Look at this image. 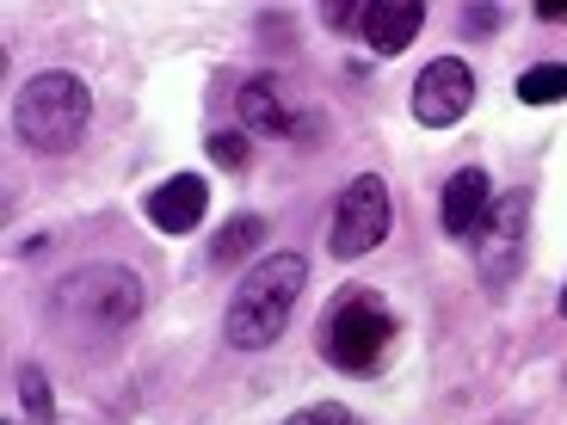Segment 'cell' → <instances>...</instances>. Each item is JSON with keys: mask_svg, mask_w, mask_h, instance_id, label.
I'll return each instance as SVG.
<instances>
[{"mask_svg": "<svg viewBox=\"0 0 567 425\" xmlns=\"http://www.w3.org/2000/svg\"><path fill=\"white\" fill-rule=\"evenodd\" d=\"M302 283H309V259L302 253H271L235 283L228 297V314H223V340L235 352H266V345L284 340V326L302 302Z\"/></svg>", "mask_w": 567, "mask_h": 425, "instance_id": "cell-1", "label": "cell"}, {"mask_svg": "<svg viewBox=\"0 0 567 425\" xmlns=\"http://www.w3.org/2000/svg\"><path fill=\"white\" fill-rule=\"evenodd\" d=\"M86 117H93V93H86L81 74L69 69H43L19 86L13 100V136L25 142L31 155H69L81 148Z\"/></svg>", "mask_w": 567, "mask_h": 425, "instance_id": "cell-2", "label": "cell"}, {"mask_svg": "<svg viewBox=\"0 0 567 425\" xmlns=\"http://www.w3.org/2000/svg\"><path fill=\"white\" fill-rule=\"evenodd\" d=\"M395 333H401V321L377 290H346L321 321V357L333 370H346V376H370L389 357Z\"/></svg>", "mask_w": 567, "mask_h": 425, "instance_id": "cell-3", "label": "cell"}, {"mask_svg": "<svg viewBox=\"0 0 567 425\" xmlns=\"http://www.w3.org/2000/svg\"><path fill=\"white\" fill-rule=\"evenodd\" d=\"M50 309L74 326L117 333V326H136V314H142V278L130 266H81L56 283Z\"/></svg>", "mask_w": 567, "mask_h": 425, "instance_id": "cell-4", "label": "cell"}, {"mask_svg": "<svg viewBox=\"0 0 567 425\" xmlns=\"http://www.w3.org/2000/svg\"><path fill=\"white\" fill-rule=\"evenodd\" d=\"M389 222H395V204H389V185L377 173H358L352 185L333 204V228H327V253L333 259H364L389 241Z\"/></svg>", "mask_w": 567, "mask_h": 425, "instance_id": "cell-5", "label": "cell"}, {"mask_svg": "<svg viewBox=\"0 0 567 425\" xmlns=\"http://www.w3.org/2000/svg\"><path fill=\"white\" fill-rule=\"evenodd\" d=\"M525 222H530V191H506V198L487 204L482 228L468 235L487 290H506L518 278V266H525Z\"/></svg>", "mask_w": 567, "mask_h": 425, "instance_id": "cell-6", "label": "cell"}, {"mask_svg": "<svg viewBox=\"0 0 567 425\" xmlns=\"http://www.w3.org/2000/svg\"><path fill=\"white\" fill-rule=\"evenodd\" d=\"M468 105H475V74H468L463 56H432L420 69V81H413V117H420L425 129H451L468 117Z\"/></svg>", "mask_w": 567, "mask_h": 425, "instance_id": "cell-7", "label": "cell"}, {"mask_svg": "<svg viewBox=\"0 0 567 425\" xmlns=\"http://www.w3.org/2000/svg\"><path fill=\"white\" fill-rule=\"evenodd\" d=\"M142 216L161 228V235H198L204 216H210V185L198 173H173L161 179L148 198H142Z\"/></svg>", "mask_w": 567, "mask_h": 425, "instance_id": "cell-8", "label": "cell"}, {"mask_svg": "<svg viewBox=\"0 0 567 425\" xmlns=\"http://www.w3.org/2000/svg\"><path fill=\"white\" fill-rule=\"evenodd\" d=\"M487 204H494V185H487L482 167L451 173V179H444V191H439V228L451 235V241H468V235L482 228Z\"/></svg>", "mask_w": 567, "mask_h": 425, "instance_id": "cell-9", "label": "cell"}, {"mask_svg": "<svg viewBox=\"0 0 567 425\" xmlns=\"http://www.w3.org/2000/svg\"><path fill=\"white\" fill-rule=\"evenodd\" d=\"M241 129L247 136H297V124H302V112H290L284 105V93H278V81L271 74H254V81H241Z\"/></svg>", "mask_w": 567, "mask_h": 425, "instance_id": "cell-10", "label": "cell"}, {"mask_svg": "<svg viewBox=\"0 0 567 425\" xmlns=\"http://www.w3.org/2000/svg\"><path fill=\"white\" fill-rule=\"evenodd\" d=\"M420 25H425V7H420V0H377V7H364V25H358V38H364L377 56H401Z\"/></svg>", "mask_w": 567, "mask_h": 425, "instance_id": "cell-11", "label": "cell"}, {"mask_svg": "<svg viewBox=\"0 0 567 425\" xmlns=\"http://www.w3.org/2000/svg\"><path fill=\"white\" fill-rule=\"evenodd\" d=\"M259 241H266V222H259V216H235V222H223V235L210 241V266H241Z\"/></svg>", "mask_w": 567, "mask_h": 425, "instance_id": "cell-12", "label": "cell"}, {"mask_svg": "<svg viewBox=\"0 0 567 425\" xmlns=\"http://www.w3.org/2000/svg\"><path fill=\"white\" fill-rule=\"evenodd\" d=\"M13 388H19V407H25V425H56V395H50V376L38 364H19Z\"/></svg>", "mask_w": 567, "mask_h": 425, "instance_id": "cell-13", "label": "cell"}, {"mask_svg": "<svg viewBox=\"0 0 567 425\" xmlns=\"http://www.w3.org/2000/svg\"><path fill=\"white\" fill-rule=\"evenodd\" d=\"M567 100V62H537L518 74V105H561Z\"/></svg>", "mask_w": 567, "mask_h": 425, "instance_id": "cell-14", "label": "cell"}, {"mask_svg": "<svg viewBox=\"0 0 567 425\" xmlns=\"http://www.w3.org/2000/svg\"><path fill=\"white\" fill-rule=\"evenodd\" d=\"M204 148H210V160H223V167H235V173L247 167V129H210Z\"/></svg>", "mask_w": 567, "mask_h": 425, "instance_id": "cell-15", "label": "cell"}, {"mask_svg": "<svg viewBox=\"0 0 567 425\" xmlns=\"http://www.w3.org/2000/svg\"><path fill=\"white\" fill-rule=\"evenodd\" d=\"M290 425H358V413L340 407V401H321V407H302Z\"/></svg>", "mask_w": 567, "mask_h": 425, "instance_id": "cell-16", "label": "cell"}, {"mask_svg": "<svg viewBox=\"0 0 567 425\" xmlns=\"http://www.w3.org/2000/svg\"><path fill=\"white\" fill-rule=\"evenodd\" d=\"M494 25H499V7H463V31H475V38H487Z\"/></svg>", "mask_w": 567, "mask_h": 425, "instance_id": "cell-17", "label": "cell"}, {"mask_svg": "<svg viewBox=\"0 0 567 425\" xmlns=\"http://www.w3.org/2000/svg\"><path fill=\"white\" fill-rule=\"evenodd\" d=\"M327 25H340V31H352V25H364V7H358V0H346V7H327ZM352 38H358V31H352Z\"/></svg>", "mask_w": 567, "mask_h": 425, "instance_id": "cell-18", "label": "cell"}, {"mask_svg": "<svg viewBox=\"0 0 567 425\" xmlns=\"http://www.w3.org/2000/svg\"><path fill=\"white\" fill-rule=\"evenodd\" d=\"M537 19H543V25H567V0H543Z\"/></svg>", "mask_w": 567, "mask_h": 425, "instance_id": "cell-19", "label": "cell"}, {"mask_svg": "<svg viewBox=\"0 0 567 425\" xmlns=\"http://www.w3.org/2000/svg\"><path fill=\"white\" fill-rule=\"evenodd\" d=\"M561 314H567V290H561Z\"/></svg>", "mask_w": 567, "mask_h": 425, "instance_id": "cell-20", "label": "cell"}]
</instances>
